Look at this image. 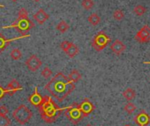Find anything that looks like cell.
Returning a JSON list of instances; mask_svg holds the SVG:
<instances>
[{"label":"cell","instance_id":"4fadbf2b","mask_svg":"<svg viewBox=\"0 0 150 126\" xmlns=\"http://www.w3.org/2000/svg\"><path fill=\"white\" fill-rule=\"evenodd\" d=\"M28 101H30V103H31L32 105H34V106H35V107H38V108H39V107L41 106V104H42V101H43V97H42L41 94L38 93L37 87H35V93L29 97Z\"/></svg>","mask_w":150,"mask_h":126},{"label":"cell","instance_id":"1f68e13d","mask_svg":"<svg viewBox=\"0 0 150 126\" xmlns=\"http://www.w3.org/2000/svg\"><path fill=\"white\" fill-rule=\"evenodd\" d=\"M143 64H145V65H150V61H145V62H143Z\"/></svg>","mask_w":150,"mask_h":126},{"label":"cell","instance_id":"30bf717a","mask_svg":"<svg viewBox=\"0 0 150 126\" xmlns=\"http://www.w3.org/2000/svg\"><path fill=\"white\" fill-rule=\"evenodd\" d=\"M80 108L84 115L85 117H87L88 115H90L94 110H95V106L94 104L89 101L88 98H85L82 102L80 104Z\"/></svg>","mask_w":150,"mask_h":126},{"label":"cell","instance_id":"9a60e30c","mask_svg":"<svg viewBox=\"0 0 150 126\" xmlns=\"http://www.w3.org/2000/svg\"><path fill=\"white\" fill-rule=\"evenodd\" d=\"M79 52H80L79 48H78L76 45H75L74 43H71L70 47L68 48V49L66 50V52H65V53L68 55V56H69V57L73 58L75 56L79 54Z\"/></svg>","mask_w":150,"mask_h":126},{"label":"cell","instance_id":"9c48e42d","mask_svg":"<svg viewBox=\"0 0 150 126\" xmlns=\"http://www.w3.org/2000/svg\"><path fill=\"white\" fill-rule=\"evenodd\" d=\"M133 121L139 126H146L150 123V116L145 110H142L133 118Z\"/></svg>","mask_w":150,"mask_h":126},{"label":"cell","instance_id":"7402d4cb","mask_svg":"<svg viewBox=\"0 0 150 126\" xmlns=\"http://www.w3.org/2000/svg\"><path fill=\"white\" fill-rule=\"evenodd\" d=\"M9 40H6V38L2 34H0V52H2L9 45Z\"/></svg>","mask_w":150,"mask_h":126},{"label":"cell","instance_id":"e0dca14e","mask_svg":"<svg viewBox=\"0 0 150 126\" xmlns=\"http://www.w3.org/2000/svg\"><path fill=\"white\" fill-rule=\"evenodd\" d=\"M123 96L125 97V99L127 101H132L135 96H136V93L132 88H126L124 92H123Z\"/></svg>","mask_w":150,"mask_h":126},{"label":"cell","instance_id":"52a82bcc","mask_svg":"<svg viewBox=\"0 0 150 126\" xmlns=\"http://www.w3.org/2000/svg\"><path fill=\"white\" fill-rule=\"evenodd\" d=\"M139 43H147L150 42V28L147 25L143 26L134 36Z\"/></svg>","mask_w":150,"mask_h":126},{"label":"cell","instance_id":"44dd1931","mask_svg":"<svg viewBox=\"0 0 150 126\" xmlns=\"http://www.w3.org/2000/svg\"><path fill=\"white\" fill-rule=\"evenodd\" d=\"M94 6H95V2L93 0H82V2H81V6L86 11L91 10L94 7Z\"/></svg>","mask_w":150,"mask_h":126},{"label":"cell","instance_id":"83f0119b","mask_svg":"<svg viewBox=\"0 0 150 126\" xmlns=\"http://www.w3.org/2000/svg\"><path fill=\"white\" fill-rule=\"evenodd\" d=\"M28 17V11L25 8H21L18 13V19H26Z\"/></svg>","mask_w":150,"mask_h":126},{"label":"cell","instance_id":"5bb4252c","mask_svg":"<svg viewBox=\"0 0 150 126\" xmlns=\"http://www.w3.org/2000/svg\"><path fill=\"white\" fill-rule=\"evenodd\" d=\"M49 14L43 10V9H40L36 12V13L34 15V19L35 20V21L39 24V25H42L48 19H49Z\"/></svg>","mask_w":150,"mask_h":126},{"label":"cell","instance_id":"d4e9b609","mask_svg":"<svg viewBox=\"0 0 150 126\" xmlns=\"http://www.w3.org/2000/svg\"><path fill=\"white\" fill-rule=\"evenodd\" d=\"M11 123V120L7 115H0V126H9Z\"/></svg>","mask_w":150,"mask_h":126},{"label":"cell","instance_id":"d590c367","mask_svg":"<svg viewBox=\"0 0 150 126\" xmlns=\"http://www.w3.org/2000/svg\"><path fill=\"white\" fill-rule=\"evenodd\" d=\"M125 126H130V125H125Z\"/></svg>","mask_w":150,"mask_h":126},{"label":"cell","instance_id":"3957f363","mask_svg":"<svg viewBox=\"0 0 150 126\" xmlns=\"http://www.w3.org/2000/svg\"><path fill=\"white\" fill-rule=\"evenodd\" d=\"M64 115L72 124H78L81 121H82L83 118H85L80 108V104L75 102L66 107L64 109Z\"/></svg>","mask_w":150,"mask_h":126},{"label":"cell","instance_id":"7c38bea8","mask_svg":"<svg viewBox=\"0 0 150 126\" xmlns=\"http://www.w3.org/2000/svg\"><path fill=\"white\" fill-rule=\"evenodd\" d=\"M21 89H22V87L21 86V84L16 80H12V81H10L9 84L7 85V87L6 89V94L9 95H13L18 90H21Z\"/></svg>","mask_w":150,"mask_h":126},{"label":"cell","instance_id":"8992f818","mask_svg":"<svg viewBox=\"0 0 150 126\" xmlns=\"http://www.w3.org/2000/svg\"><path fill=\"white\" fill-rule=\"evenodd\" d=\"M12 27H15L22 34H26L31 28L35 27V24L28 18L17 19V20L12 25Z\"/></svg>","mask_w":150,"mask_h":126},{"label":"cell","instance_id":"4316f807","mask_svg":"<svg viewBox=\"0 0 150 126\" xmlns=\"http://www.w3.org/2000/svg\"><path fill=\"white\" fill-rule=\"evenodd\" d=\"M42 76L43 77V78H45V79H49L50 77H51V75H52V71L49 68V67H44L43 68V70L42 71Z\"/></svg>","mask_w":150,"mask_h":126},{"label":"cell","instance_id":"f546056e","mask_svg":"<svg viewBox=\"0 0 150 126\" xmlns=\"http://www.w3.org/2000/svg\"><path fill=\"white\" fill-rule=\"evenodd\" d=\"M8 108H6V106L3 105V106H0V115H7L8 114Z\"/></svg>","mask_w":150,"mask_h":126},{"label":"cell","instance_id":"6da1fadb","mask_svg":"<svg viewBox=\"0 0 150 126\" xmlns=\"http://www.w3.org/2000/svg\"><path fill=\"white\" fill-rule=\"evenodd\" d=\"M45 89L58 101H63L75 89V83L62 73H57L45 86Z\"/></svg>","mask_w":150,"mask_h":126},{"label":"cell","instance_id":"ba28073f","mask_svg":"<svg viewBox=\"0 0 150 126\" xmlns=\"http://www.w3.org/2000/svg\"><path fill=\"white\" fill-rule=\"evenodd\" d=\"M42 65V62L35 55L30 56L26 61V65L31 72H36Z\"/></svg>","mask_w":150,"mask_h":126},{"label":"cell","instance_id":"ffe728a7","mask_svg":"<svg viewBox=\"0 0 150 126\" xmlns=\"http://www.w3.org/2000/svg\"><path fill=\"white\" fill-rule=\"evenodd\" d=\"M132 12H133V13H135L137 16L140 17V16H143V15L146 13V8L145 6H141V5H138V6H136L133 8Z\"/></svg>","mask_w":150,"mask_h":126},{"label":"cell","instance_id":"277c9868","mask_svg":"<svg viewBox=\"0 0 150 126\" xmlns=\"http://www.w3.org/2000/svg\"><path fill=\"white\" fill-rule=\"evenodd\" d=\"M13 115L14 119L16 120V122H18L21 124H25L28 122H29V120L32 118L33 113L27 106L22 104V105H20L13 111Z\"/></svg>","mask_w":150,"mask_h":126},{"label":"cell","instance_id":"603a6c76","mask_svg":"<svg viewBox=\"0 0 150 126\" xmlns=\"http://www.w3.org/2000/svg\"><path fill=\"white\" fill-rule=\"evenodd\" d=\"M10 56H11L12 59H13V60H19V59L21 58L22 53H21V51L19 49H14L10 53Z\"/></svg>","mask_w":150,"mask_h":126},{"label":"cell","instance_id":"f1b7e54d","mask_svg":"<svg viewBox=\"0 0 150 126\" xmlns=\"http://www.w3.org/2000/svg\"><path fill=\"white\" fill-rule=\"evenodd\" d=\"M71 43V42H68V41H64V42H62L61 44H60L61 49H62L64 52H66V50H67L68 48L70 47Z\"/></svg>","mask_w":150,"mask_h":126},{"label":"cell","instance_id":"d6986e66","mask_svg":"<svg viewBox=\"0 0 150 126\" xmlns=\"http://www.w3.org/2000/svg\"><path fill=\"white\" fill-rule=\"evenodd\" d=\"M69 28H70V26H69L64 20H61V21L56 26V29H57V31H59L60 33H62V34L67 32V31L69 30Z\"/></svg>","mask_w":150,"mask_h":126},{"label":"cell","instance_id":"cb8c5ba5","mask_svg":"<svg viewBox=\"0 0 150 126\" xmlns=\"http://www.w3.org/2000/svg\"><path fill=\"white\" fill-rule=\"evenodd\" d=\"M113 18L117 20H122L125 18V13L123 10L120 9H117L114 11L113 13Z\"/></svg>","mask_w":150,"mask_h":126},{"label":"cell","instance_id":"484cf974","mask_svg":"<svg viewBox=\"0 0 150 126\" xmlns=\"http://www.w3.org/2000/svg\"><path fill=\"white\" fill-rule=\"evenodd\" d=\"M124 109H125V111L126 113L132 114V113L136 109V106H135L133 103H132V102H128V103H126V104L125 105Z\"/></svg>","mask_w":150,"mask_h":126},{"label":"cell","instance_id":"5b68a950","mask_svg":"<svg viewBox=\"0 0 150 126\" xmlns=\"http://www.w3.org/2000/svg\"><path fill=\"white\" fill-rule=\"evenodd\" d=\"M110 42H111V39L103 31H100L92 39L91 45L96 51H102L107 47V45Z\"/></svg>","mask_w":150,"mask_h":126},{"label":"cell","instance_id":"e575fe53","mask_svg":"<svg viewBox=\"0 0 150 126\" xmlns=\"http://www.w3.org/2000/svg\"><path fill=\"white\" fill-rule=\"evenodd\" d=\"M86 126H92V125H91V124H90V123H88V124H87V125H86Z\"/></svg>","mask_w":150,"mask_h":126},{"label":"cell","instance_id":"4dcf8cb0","mask_svg":"<svg viewBox=\"0 0 150 126\" xmlns=\"http://www.w3.org/2000/svg\"><path fill=\"white\" fill-rule=\"evenodd\" d=\"M5 94H6V89H4L1 86H0V100L4 97Z\"/></svg>","mask_w":150,"mask_h":126},{"label":"cell","instance_id":"d6a6232c","mask_svg":"<svg viewBox=\"0 0 150 126\" xmlns=\"http://www.w3.org/2000/svg\"><path fill=\"white\" fill-rule=\"evenodd\" d=\"M33 1H34V2H39L40 0H33Z\"/></svg>","mask_w":150,"mask_h":126},{"label":"cell","instance_id":"836d02e7","mask_svg":"<svg viewBox=\"0 0 150 126\" xmlns=\"http://www.w3.org/2000/svg\"><path fill=\"white\" fill-rule=\"evenodd\" d=\"M11 1H13V2H17L18 0H11Z\"/></svg>","mask_w":150,"mask_h":126},{"label":"cell","instance_id":"8fae6325","mask_svg":"<svg viewBox=\"0 0 150 126\" xmlns=\"http://www.w3.org/2000/svg\"><path fill=\"white\" fill-rule=\"evenodd\" d=\"M110 49H111V51H112L115 55L120 56V55L126 49V46L124 44V42H123L122 41L117 39V40H115V41L111 43V45H110Z\"/></svg>","mask_w":150,"mask_h":126},{"label":"cell","instance_id":"2e32d148","mask_svg":"<svg viewBox=\"0 0 150 126\" xmlns=\"http://www.w3.org/2000/svg\"><path fill=\"white\" fill-rule=\"evenodd\" d=\"M81 74L79 73V71H77V70H72L70 73H69V75H68V78H69V80H71V81H72L73 83H76V82H78V81H80L81 80Z\"/></svg>","mask_w":150,"mask_h":126},{"label":"cell","instance_id":"ac0fdd59","mask_svg":"<svg viewBox=\"0 0 150 126\" xmlns=\"http://www.w3.org/2000/svg\"><path fill=\"white\" fill-rule=\"evenodd\" d=\"M88 21L92 25V26H97L101 22V17L97 13H92L90 16L88 18Z\"/></svg>","mask_w":150,"mask_h":126},{"label":"cell","instance_id":"7a4b0ae2","mask_svg":"<svg viewBox=\"0 0 150 126\" xmlns=\"http://www.w3.org/2000/svg\"><path fill=\"white\" fill-rule=\"evenodd\" d=\"M65 108L66 107L63 108H58L50 96H44L43 101L39 107L40 114L42 120L48 123L54 122L59 117L61 113L64 111Z\"/></svg>","mask_w":150,"mask_h":126}]
</instances>
